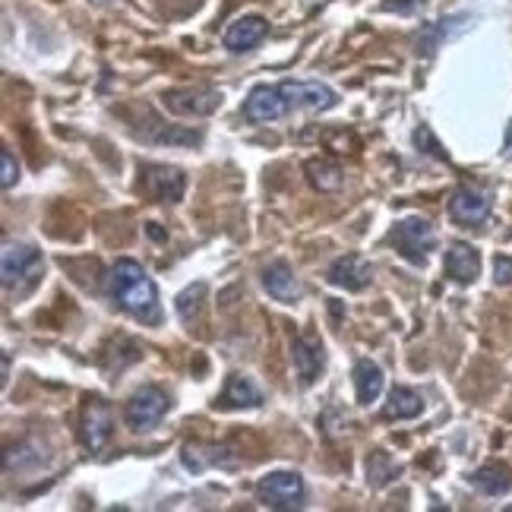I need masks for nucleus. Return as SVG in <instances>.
Masks as SVG:
<instances>
[{
    "instance_id": "10",
    "label": "nucleus",
    "mask_w": 512,
    "mask_h": 512,
    "mask_svg": "<svg viewBox=\"0 0 512 512\" xmlns=\"http://www.w3.org/2000/svg\"><path fill=\"white\" fill-rule=\"evenodd\" d=\"M143 190L159 203H181L187 190V177L181 168L168 165H149L143 171Z\"/></svg>"
},
{
    "instance_id": "24",
    "label": "nucleus",
    "mask_w": 512,
    "mask_h": 512,
    "mask_svg": "<svg viewBox=\"0 0 512 512\" xmlns=\"http://www.w3.org/2000/svg\"><path fill=\"white\" fill-rule=\"evenodd\" d=\"M402 475V468L392 462L383 449H377L373 456L367 459V478H370V484L373 487H383V484H389L392 478H399Z\"/></svg>"
},
{
    "instance_id": "22",
    "label": "nucleus",
    "mask_w": 512,
    "mask_h": 512,
    "mask_svg": "<svg viewBox=\"0 0 512 512\" xmlns=\"http://www.w3.org/2000/svg\"><path fill=\"white\" fill-rule=\"evenodd\" d=\"M307 171V181L317 187L320 193H332V190H339L345 184V174L336 162H329V159H310L304 165Z\"/></svg>"
},
{
    "instance_id": "8",
    "label": "nucleus",
    "mask_w": 512,
    "mask_h": 512,
    "mask_svg": "<svg viewBox=\"0 0 512 512\" xmlns=\"http://www.w3.org/2000/svg\"><path fill=\"white\" fill-rule=\"evenodd\" d=\"M162 102L171 114H212L222 105V92L212 86H187V89H171L162 95Z\"/></svg>"
},
{
    "instance_id": "13",
    "label": "nucleus",
    "mask_w": 512,
    "mask_h": 512,
    "mask_svg": "<svg viewBox=\"0 0 512 512\" xmlns=\"http://www.w3.org/2000/svg\"><path fill=\"white\" fill-rule=\"evenodd\" d=\"M291 358H294V367H298L301 383L310 386L323 370V342H320V336H313V332H301V336H294Z\"/></svg>"
},
{
    "instance_id": "26",
    "label": "nucleus",
    "mask_w": 512,
    "mask_h": 512,
    "mask_svg": "<svg viewBox=\"0 0 512 512\" xmlns=\"http://www.w3.org/2000/svg\"><path fill=\"white\" fill-rule=\"evenodd\" d=\"M415 143H418V152H427V155H433V159L449 162V155L440 149V143L433 140V133H430L427 127H418V130H415Z\"/></svg>"
},
{
    "instance_id": "9",
    "label": "nucleus",
    "mask_w": 512,
    "mask_h": 512,
    "mask_svg": "<svg viewBox=\"0 0 512 512\" xmlns=\"http://www.w3.org/2000/svg\"><path fill=\"white\" fill-rule=\"evenodd\" d=\"M111 427H114V421H111V408H108V402H105V399H98V396L86 399L83 415H80V440H83V446H86L89 452L105 449V443H108V437H111Z\"/></svg>"
},
{
    "instance_id": "21",
    "label": "nucleus",
    "mask_w": 512,
    "mask_h": 512,
    "mask_svg": "<svg viewBox=\"0 0 512 512\" xmlns=\"http://www.w3.org/2000/svg\"><path fill=\"white\" fill-rule=\"evenodd\" d=\"M471 484H475L484 497H503L512 487V471L503 462H487L471 475Z\"/></svg>"
},
{
    "instance_id": "20",
    "label": "nucleus",
    "mask_w": 512,
    "mask_h": 512,
    "mask_svg": "<svg viewBox=\"0 0 512 512\" xmlns=\"http://www.w3.org/2000/svg\"><path fill=\"white\" fill-rule=\"evenodd\" d=\"M354 392H358V402L361 405H370L380 399L383 392V370L380 364H373L367 358H361L354 364Z\"/></svg>"
},
{
    "instance_id": "6",
    "label": "nucleus",
    "mask_w": 512,
    "mask_h": 512,
    "mask_svg": "<svg viewBox=\"0 0 512 512\" xmlns=\"http://www.w3.org/2000/svg\"><path fill=\"white\" fill-rule=\"evenodd\" d=\"M282 95L288 108H304V111H329L339 105V95L336 89H329L326 83H317V80H285L282 86Z\"/></svg>"
},
{
    "instance_id": "17",
    "label": "nucleus",
    "mask_w": 512,
    "mask_h": 512,
    "mask_svg": "<svg viewBox=\"0 0 512 512\" xmlns=\"http://www.w3.org/2000/svg\"><path fill=\"white\" fill-rule=\"evenodd\" d=\"M263 285L275 301L282 304H298L301 301V282L294 279V272L285 260H275L263 269Z\"/></svg>"
},
{
    "instance_id": "27",
    "label": "nucleus",
    "mask_w": 512,
    "mask_h": 512,
    "mask_svg": "<svg viewBox=\"0 0 512 512\" xmlns=\"http://www.w3.org/2000/svg\"><path fill=\"white\" fill-rule=\"evenodd\" d=\"M16 177H19V165L13 159V152L4 149V152H0V187L10 190L16 184Z\"/></svg>"
},
{
    "instance_id": "28",
    "label": "nucleus",
    "mask_w": 512,
    "mask_h": 512,
    "mask_svg": "<svg viewBox=\"0 0 512 512\" xmlns=\"http://www.w3.org/2000/svg\"><path fill=\"white\" fill-rule=\"evenodd\" d=\"M494 279H497V285H512V260H509V256H497Z\"/></svg>"
},
{
    "instance_id": "1",
    "label": "nucleus",
    "mask_w": 512,
    "mask_h": 512,
    "mask_svg": "<svg viewBox=\"0 0 512 512\" xmlns=\"http://www.w3.org/2000/svg\"><path fill=\"white\" fill-rule=\"evenodd\" d=\"M108 291L114 304L124 313H130L133 320H140L146 326L162 323V307H159V291L155 282L146 275V269L136 260H117L108 275Z\"/></svg>"
},
{
    "instance_id": "5",
    "label": "nucleus",
    "mask_w": 512,
    "mask_h": 512,
    "mask_svg": "<svg viewBox=\"0 0 512 512\" xmlns=\"http://www.w3.org/2000/svg\"><path fill=\"white\" fill-rule=\"evenodd\" d=\"M168 405L171 402L159 386H143L124 405V421L133 433H146L152 427H159V421L168 415Z\"/></svg>"
},
{
    "instance_id": "15",
    "label": "nucleus",
    "mask_w": 512,
    "mask_h": 512,
    "mask_svg": "<svg viewBox=\"0 0 512 512\" xmlns=\"http://www.w3.org/2000/svg\"><path fill=\"white\" fill-rule=\"evenodd\" d=\"M181 462L187 471H206V468H231L238 465V456H234L231 446H215V443H187L181 452Z\"/></svg>"
},
{
    "instance_id": "4",
    "label": "nucleus",
    "mask_w": 512,
    "mask_h": 512,
    "mask_svg": "<svg viewBox=\"0 0 512 512\" xmlns=\"http://www.w3.org/2000/svg\"><path fill=\"white\" fill-rule=\"evenodd\" d=\"M307 497L304 478L298 471H269L260 481H256V500L269 509H301Z\"/></svg>"
},
{
    "instance_id": "19",
    "label": "nucleus",
    "mask_w": 512,
    "mask_h": 512,
    "mask_svg": "<svg viewBox=\"0 0 512 512\" xmlns=\"http://www.w3.org/2000/svg\"><path fill=\"white\" fill-rule=\"evenodd\" d=\"M421 411H424L421 392L408 389V386H392L389 402L383 405V418L386 421H411V418H418Z\"/></svg>"
},
{
    "instance_id": "16",
    "label": "nucleus",
    "mask_w": 512,
    "mask_h": 512,
    "mask_svg": "<svg viewBox=\"0 0 512 512\" xmlns=\"http://www.w3.org/2000/svg\"><path fill=\"white\" fill-rule=\"evenodd\" d=\"M478 272H481V253L471 244L456 241L446 250V275H449L452 282L471 285V282L478 279Z\"/></svg>"
},
{
    "instance_id": "18",
    "label": "nucleus",
    "mask_w": 512,
    "mask_h": 512,
    "mask_svg": "<svg viewBox=\"0 0 512 512\" xmlns=\"http://www.w3.org/2000/svg\"><path fill=\"white\" fill-rule=\"evenodd\" d=\"M222 408L228 411H241V408H260L263 405V392L256 389V383L244 373H231L228 383H225V392L219 399Z\"/></svg>"
},
{
    "instance_id": "2",
    "label": "nucleus",
    "mask_w": 512,
    "mask_h": 512,
    "mask_svg": "<svg viewBox=\"0 0 512 512\" xmlns=\"http://www.w3.org/2000/svg\"><path fill=\"white\" fill-rule=\"evenodd\" d=\"M45 275V260L32 244H19V241H7L4 253H0V282H4L7 294H16L23 298L29 294Z\"/></svg>"
},
{
    "instance_id": "7",
    "label": "nucleus",
    "mask_w": 512,
    "mask_h": 512,
    "mask_svg": "<svg viewBox=\"0 0 512 512\" xmlns=\"http://www.w3.org/2000/svg\"><path fill=\"white\" fill-rule=\"evenodd\" d=\"M490 206H494V203H490L487 190L462 184L456 193H452V200H449V215H452V222H459L465 228H478V225L487 222Z\"/></svg>"
},
{
    "instance_id": "12",
    "label": "nucleus",
    "mask_w": 512,
    "mask_h": 512,
    "mask_svg": "<svg viewBox=\"0 0 512 512\" xmlns=\"http://www.w3.org/2000/svg\"><path fill=\"white\" fill-rule=\"evenodd\" d=\"M326 279L336 288L361 291V288H367L373 282V266L358 253H345V256H339V260H332Z\"/></svg>"
},
{
    "instance_id": "14",
    "label": "nucleus",
    "mask_w": 512,
    "mask_h": 512,
    "mask_svg": "<svg viewBox=\"0 0 512 512\" xmlns=\"http://www.w3.org/2000/svg\"><path fill=\"white\" fill-rule=\"evenodd\" d=\"M269 35V23L263 16H241L234 19V23L225 29V48L234 51V54H244V51H253L256 45L263 42V38Z\"/></svg>"
},
{
    "instance_id": "11",
    "label": "nucleus",
    "mask_w": 512,
    "mask_h": 512,
    "mask_svg": "<svg viewBox=\"0 0 512 512\" xmlns=\"http://www.w3.org/2000/svg\"><path fill=\"white\" fill-rule=\"evenodd\" d=\"M288 114V102L279 86H256L247 102H244V117L253 124H269V121H279V117Z\"/></svg>"
},
{
    "instance_id": "30",
    "label": "nucleus",
    "mask_w": 512,
    "mask_h": 512,
    "mask_svg": "<svg viewBox=\"0 0 512 512\" xmlns=\"http://www.w3.org/2000/svg\"><path fill=\"white\" fill-rule=\"evenodd\" d=\"M95 4H114V0H95Z\"/></svg>"
},
{
    "instance_id": "29",
    "label": "nucleus",
    "mask_w": 512,
    "mask_h": 512,
    "mask_svg": "<svg viewBox=\"0 0 512 512\" xmlns=\"http://www.w3.org/2000/svg\"><path fill=\"white\" fill-rule=\"evenodd\" d=\"M149 234H152V238H155V241H165V231H162V228H155V225H149Z\"/></svg>"
},
{
    "instance_id": "25",
    "label": "nucleus",
    "mask_w": 512,
    "mask_h": 512,
    "mask_svg": "<svg viewBox=\"0 0 512 512\" xmlns=\"http://www.w3.org/2000/svg\"><path fill=\"white\" fill-rule=\"evenodd\" d=\"M45 462V456L38 452L35 443H19V446H10L7 449V456H4V468L7 471H23V468H38Z\"/></svg>"
},
{
    "instance_id": "23",
    "label": "nucleus",
    "mask_w": 512,
    "mask_h": 512,
    "mask_svg": "<svg viewBox=\"0 0 512 512\" xmlns=\"http://www.w3.org/2000/svg\"><path fill=\"white\" fill-rule=\"evenodd\" d=\"M203 298H206V282H196L190 288H184L181 294H177V317H181L184 323H193V320H200V313H203Z\"/></svg>"
},
{
    "instance_id": "3",
    "label": "nucleus",
    "mask_w": 512,
    "mask_h": 512,
    "mask_svg": "<svg viewBox=\"0 0 512 512\" xmlns=\"http://www.w3.org/2000/svg\"><path fill=\"white\" fill-rule=\"evenodd\" d=\"M389 244L396 247L408 263L424 266L427 253L437 247V228H433L427 219H421V215H408V219L392 225Z\"/></svg>"
}]
</instances>
